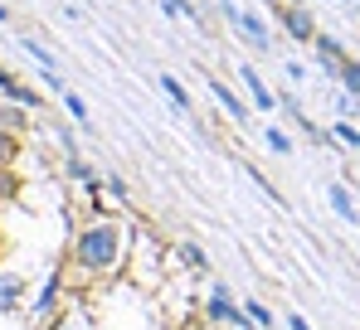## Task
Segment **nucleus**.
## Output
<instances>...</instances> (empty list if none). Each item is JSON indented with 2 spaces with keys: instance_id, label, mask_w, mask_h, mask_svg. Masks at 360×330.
Masks as SVG:
<instances>
[{
  "instance_id": "13",
  "label": "nucleus",
  "mask_w": 360,
  "mask_h": 330,
  "mask_svg": "<svg viewBox=\"0 0 360 330\" xmlns=\"http://www.w3.org/2000/svg\"><path fill=\"white\" fill-rule=\"evenodd\" d=\"M161 88L171 93V103H176V107H190V98H185V88H180L176 78H166V73H161Z\"/></svg>"
},
{
  "instance_id": "18",
  "label": "nucleus",
  "mask_w": 360,
  "mask_h": 330,
  "mask_svg": "<svg viewBox=\"0 0 360 330\" xmlns=\"http://www.w3.org/2000/svg\"><path fill=\"white\" fill-rule=\"evenodd\" d=\"M273 5H278V0H273Z\"/></svg>"
},
{
  "instance_id": "2",
  "label": "nucleus",
  "mask_w": 360,
  "mask_h": 330,
  "mask_svg": "<svg viewBox=\"0 0 360 330\" xmlns=\"http://www.w3.org/2000/svg\"><path fill=\"white\" fill-rule=\"evenodd\" d=\"M205 316H210V321H219V326H253V321H248V311H239V306L229 301V291H224V286H214V291H210Z\"/></svg>"
},
{
  "instance_id": "1",
  "label": "nucleus",
  "mask_w": 360,
  "mask_h": 330,
  "mask_svg": "<svg viewBox=\"0 0 360 330\" xmlns=\"http://www.w3.org/2000/svg\"><path fill=\"white\" fill-rule=\"evenodd\" d=\"M122 253H127V228L112 223V219L88 223V228H78V238H73V268L88 272V277L112 272L122 263Z\"/></svg>"
},
{
  "instance_id": "15",
  "label": "nucleus",
  "mask_w": 360,
  "mask_h": 330,
  "mask_svg": "<svg viewBox=\"0 0 360 330\" xmlns=\"http://www.w3.org/2000/svg\"><path fill=\"white\" fill-rule=\"evenodd\" d=\"M63 103H68V112H73L78 121H88V107H83V98H73V93H63Z\"/></svg>"
},
{
  "instance_id": "17",
  "label": "nucleus",
  "mask_w": 360,
  "mask_h": 330,
  "mask_svg": "<svg viewBox=\"0 0 360 330\" xmlns=\"http://www.w3.org/2000/svg\"><path fill=\"white\" fill-rule=\"evenodd\" d=\"M5 20H10V10H5V5H0V25H5Z\"/></svg>"
},
{
  "instance_id": "4",
  "label": "nucleus",
  "mask_w": 360,
  "mask_h": 330,
  "mask_svg": "<svg viewBox=\"0 0 360 330\" xmlns=\"http://www.w3.org/2000/svg\"><path fill=\"white\" fill-rule=\"evenodd\" d=\"M0 93H5V98H15L20 107H39V93H30V88H25L15 73H5V68H0Z\"/></svg>"
},
{
  "instance_id": "6",
  "label": "nucleus",
  "mask_w": 360,
  "mask_h": 330,
  "mask_svg": "<svg viewBox=\"0 0 360 330\" xmlns=\"http://www.w3.org/2000/svg\"><path fill=\"white\" fill-rule=\"evenodd\" d=\"M59 286H63L59 272L44 282V291H39V301H34V316H39V321H49V316H54V306H59Z\"/></svg>"
},
{
  "instance_id": "8",
  "label": "nucleus",
  "mask_w": 360,
  "mask_h": 330,
  "mask_svg": "<svg viewBox=\"0 0 360 330\" xmlns=\"http://www.w3.org/2000/svg\"><path fill=\"white\" fill-rule=\"evenodd\" d=\"M210 88H214V98H219V103L229 107V117H239V121H248V112H243V103L234 98V93H229V88H224V83H219V78H210Z\"/></svg>"
},
{
  "instance_id": "12",
  "label": "nucleus",
  "mask_w": 360,
  "mask_h": 330,
  "mask_svg": "<svg viewBox=\"0 0 360 330\" xmlns=\"http://www.w3.org/2000/svg\"><path fill=\"white\" fill-rule=\"evenodd\" d=\"M341 78H346V88L360 98V63H356V58H346V63H341Z\"/></svg>"
},
{
  "instance_id": "7",
  "label": "nucleus",
  "mask_w": 360,
  "mask_h": 330,
  "mask_svg": "<svg viewBox=\"0 0 360 330\" xmlns=\"http://www.w3.org/2000/svg\"><path fill=\"white\" fill-rule=\"evenodd\" d=\"M311 44H316V54H321V63H326L331 73H341V63H346V49H341V44H336L331 34H316Z\"/></svg>"
},
{
  "instance_id": "5",
  "label": "nucleus",
  "mask_w": 360,
  "mask_h": 330,
  "mask_svg": "<svg viewBox=\"0 0 360 330\" xmlns=\"http://www.w3.org/2000/svg\"><path fill=\"white\" fill-rule=\"evenodd\" d=\"M20 296H25V282L15 272H0V316H10L20 306Z\"/></svg>"
},
{
  "instance_id": "3",
  "label": "nucleus",
  "mask_w": 360,
  "mask_h": 330,
  "mask_svg": "<svg viewBox=\"0 0 360 330\" xmlns=\"http://www.w3.org/2000/svg\"><path fill=\"white\" fill-rule=\"evenodd\" d=\"M278 20H283V29H288L292 39H302V44L316 39V20H311L302 5H278Z\"/></svg>"
},
{
  "instance_id": "16",
  "label": "nucleus",
  "mask_w": 360,
  "mask_h": 330,
  "mask_svg": "<svg viewBox=\"0 0 360 330\" xmlns=\"http://www.w3.org/2000/svg\"><path fill=\"white\" fill-rule=\"evenodd\" d=\"M288 326H292V330H311L307 321H302V316H288Z\"/></svg>"
},
{
  "instance_id": "10",
  "label": "nucleus",
  "mask_w": 360,
  "mask_h": 330,
  "mask_svg": "<svg viewBox=\"0 0 360 330\" xmlns=\"http://www.w3.org/2000/svg\"><path fill=\"white\" fill-rule=\"evenodd\" d=\"M331 204H336V214H341V219H351V223H356V204H351V194H346L341 185L331 190Z\"/></svg>"
},
{
  "instance_id": "14",
  "label": "nucleus",
  "mask_w": 360,
  "mask_h": 330,
  "mask_svg": "<svg viewBox=\"0 0 360 330\" xmlns=\"http://www.w3.org/2000/svg\"><path fill=\"white\" fill-rule=\"evenodd\" d=\"M180 258H185V263H190V268H200V272H205V268H210V258H205V253H200V248H190V243H185V248H180Z\"/></svg>"
},
{
  "instance_id": "11",
  "label": "nucleus",
  "mask_w": 360,
  "mask_h": 330,
  "mask_svg": "<svg viewBox=\"0 0 360 330\" xmlns=\"http://www.w3.org/2000/svg\"><path fill=\"white\" fill-rule=\"evenodd\" d=\"M243 311H248V321H253V326H273V311H268L263 301H243Z\"/></svg>"
},
{
  "instance_id": "9",
  "label": "nucleus",
  "mask_w": 360,
  "mask_h": 330,
  "mask_svg": "<svg viewBox=\"0 0 360 330\" xmlns=\"http://www.w3.org/2000/svg\"><path fill=\"white\" fill-rule=\"evenodd\" d=\"M239 78H243V83H248V88H253V103H258V107H273V93H268V88H263V78H258V73H253V68H243Z\"/></svg>"
}]
</instances>
